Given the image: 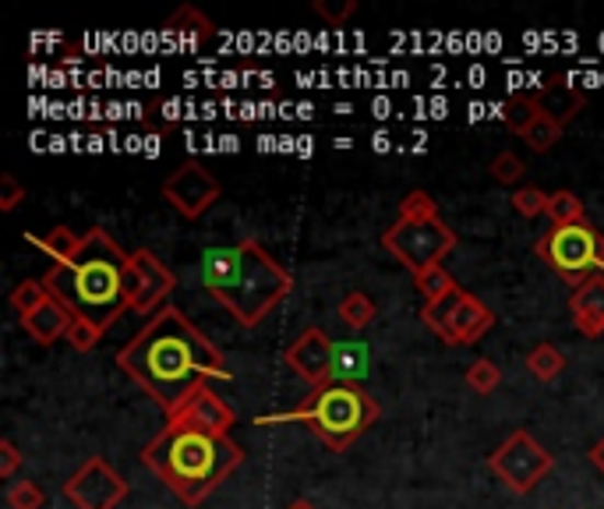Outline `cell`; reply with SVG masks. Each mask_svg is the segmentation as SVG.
<instances>
[{
    "label": "cell",
    "instance_id": "6da1fadb",
    "mask_svg": "<svg viewBox=\"0 0 604 509\" xmlns=\"http://www.w3.org/2000/svg\"><path fill=\"white\" fill-rule=\"evenodd\" d=\"M117 369L146 389L167 418L209 378L230 382L227 358L181 308H159L149 326L117 350Z\"/></svg>",
    "mask_w": 604,
    "mask_h": 509
},
{
    "label": "cell",
    "instance_id": "7a4b0ae2",
    "mask_svg": "<svg viewBox=\"0 0 604 509\" xmlns=\"http://www.w3.org/2000/svg\"><path fill=\"white\" fill-rule=\"evenodd\" d=\"M43 286L75 312L78 323L106 332L127 312V251L103 227H92L71 262L46 269Z\"/></svg>",
    "mask_w": 604,
    "mask_h": 509
},
{
    "label": "cell",
    "instance_id": "3957f363",
    "mask_svg": "<svg viewBox=\"0 0 604 509\" xmlns=\"http://www.w3.org/2000/svg\"><path fill=\"white\" fill-rule=\"evenodd\" d=\"M202 286L233 315L237 326L254 329L294 291V276L265 251L262 241L244 237L237 245L209 248L202 255Z\"/></svg>",
    "mask_w": 604,
    "mask_h": 509
},
{
    "label": "cell",
    "instance_id": "277c9868",
    "mask_svg": "<svg viewBox=\"0 0 604 509\" xmlns=\"http://www.w3.org/2000/svg\"><path fill=\"white\" fill-rule=\"evenodd\" d=\"M141 464L184 506H198L244 464V445L230 436H213L167 421L159 436L141 450Z\"/></svg>",
    "mask_w": 604,
    "mask_h": 509
},
{
    "label": "cell",
    "instance_id": "5b68a950",
    "mask_svg": "<svg viewBox=\"0 0 604 509\" xmlns=\"http://www.w3.org/2000/svg\"><path fill=\"white\" fill-rule=\"evenodd\" d=\"M378 418L381 407L375 404V396H368L361 386L329 382L322 389H311L294 410L262 414V418H254V425H305L332 453H346Z\"/></svg>",
    "mask_w": 604,
    "mask_h": 509
},
{
    "label": "cell",
    "instance_id": "8992f818",
    "mask_svg": "<svg viewBox=\"0 0 604 509\" xmlns=\"http://www.w3.org/2000/svg\"><path fill=\"white\" fill-rule=\"evenodd\" d=\"M534 255L540 262H548L555 273L577 291L580 283L591 276H601L604 269V237L591 227V223H569V227H551L545 237H537Z\"/></svg>",
    "mask_w": 604,
    "mask_h": 509
},
{
    "label": "cell",
    "instance_id": "52a82bcc",
    "mask_svg": "<svg viewBox=\"0 0 604 509\" xmlns=\"http://www.w3.org/2000/svg\"><path fill=\"white\" fill-rule=\"evenodd\" d=\"M456 241H459L456 230L445 227L442 216H428V219L396 216L392 227L381 234V248H386L403 269H410L413 276L432 265H442L445 255H453Z\"/></svg>",
    "mask_w": 604,
    "mask_h": 509
},
{
    "label": "cell",
    "instance_id": "ba28073f",
    "mask_svg": "<svg viewBox=\"0 0 604 509\" xmlns=\"http://www.w3.org/2000/svg\"><path fill=\"white\" fill-rule=\"evenodd\" d=\"M421 323L445 343L470 347L495 326V312H491L481 297H474L467 291H453L449 297L435 301V305H424Z\"/></svg>",
    "mask_w": 604,
    "mask_h": 509
},
{
    "label": "cell",
    "instance_id": "9c48e42d",
    "mask_svg": "<svg viewBox=\"0 0 604 509\" xmlns=\"http://www.w3.org/2000/svg\"><path fill=\"white\" fill-rule=\"evenodd\" d=\"M488 467L513 496H527V491H534L551 474L555 456L531 432L520 428V432L509 436L499 450L488 456Z\"/></svg>",
    "mask_w": 604,
    "mask_h": 509
},
{
    "label": "cell",
    "instance_id": "30bf717a",
    "mask_svg": "<svg viewBox=\"0 0 604 509\" xmlns=\"http://www.w3.org/2000/svg\"><path fill=\"white\" fill-rule=\"evenodd\" d=\"M64 496H68L75 509H117L127 499V482L103 456H89L86 464L64 482Z\"/></svg>",
    "mask_w": 604,
    "mask_h": 509
},
{
    "label": "cell",
    "instance_id": "8fae6325",
    "mask_svg": "<svg viewBox=\"0 0 604 509\" xmlns=\"http://www.w3.org/2000/svg\"><path fill=\"white\" fill-rule=\"evenodd\" d=\"M173 291H178V276L149 248L127 255V312L156 315Z\"/></svg>",
    "mask_w": 604,
    "mask_h": 509
},
{
    "label": "cell",
    "instance_id": "7c38bea8",
    "mask_svg": "<svg viewBox=\"0 0 604 509\" xmlns=\"http://www.w3.org/2000/svg\"><path fill=\"white\" fill-rule=\"evenodd\" d=\"M159 191H163V199H167L184 219H198V216H205V213H209L213 205L219 202V195H223L219 181H216L213 173L205 170L202 163H195V159H187V163H181L178 170H173Z\"/></svg>",
    "mask_w": 604,
    "mask_h": 509
},
{
    "label": "cell",
    "instance_id": "4fadbf2b",
    "mask_svg": "<svg viewBox=\"0 0 604 509\" xmlns=\"http://www.w3.org/2000/svg\"><path fill=\"white\" fill-rule=\"evenodd\" d=\"M332 343L337 340H329L322 329L311 326L305 329L300 337L286 347V369H294V375L300 382H308L311 389H322L332 382Z\"/></svg>",
    "mask_w": 604,
    "mask_h": 509
},
{
    "label": "cell",
    "instance_id": "5bb4252c",
    "mask_svg": "<svg viewBox=\"0 0 604 509\" xmlns=\"http://www.w3.org/2000/svg\"><path fill=\"white\" fill-rule=\"evenodd\" d=\"M167 421L184 425V428H198V432H213V436H230V428L237 425V414L216 389L202 386L198 393H191Z\"/></svg>",
    "mask_w": 604,
    "mask_h": 509
},
{
    "label": "cell",
    "instance_id": "9a60e30c",
    "mask_svg": "<svg viewBox=\"0 0 604 509\" xmlns=\"http://www.w3.org/2000/svg\"><path fill=\"white\" fill-rule=\"evenodd\" d=\"M22 329L29 332V340H36L39 347H50L57 340H68L71 329H75V312L64 305V301H57L54 294H46L39 305H32L29 312L19 315Z\"/></svg>",
    "mask_w": 604,
    "mask_h": 509
},
{
    "label": "cell",
    "instance_id": "2e32d148",
    "mask_svg": "<svg viewBox=\"0 0 604 509\" xmlns=\"http://www.w3.org/2000/svg\"><path fill=\"white\" fill-rule=\"evenodd\" d=\"M569 315L586 340L604 337V276H591L569 294Z\"/></svg>",
    "mask_w": 604,
    "mask_h": 509
},
{
    "label": "cell",
    "instance_id": "e0dca14e",
    "mask_svg": "<svg viewBox=\"0 0 604 509\" xmlns=\"http://www.w3.org/2000/svg\"><path fill=\"white\" fill-rule=\"evenodd\" d=\"M372 369V354L361 340H340L332 343V382L361 386V378Z\"/></svg>",
    "mask_w": 604,
    "mask_h": 509
},
{
    "label": "cell",
    "instance_id": "ac0fdd59",
    "mask_svg": "<svg viewBox=\"0 0 604 509\" xmlns=\"http://www.w3.org/2000/svg\"><path fill=\"white\" fill-rule=\"evenodd\" d=\"M25 241L32 248H39L46 259H54V265H64L75 259L78 248H82V234H75L71 227L57 223V227H50L46 234H25Z\"/></svg>",
    "mask_w": 604,
    "mask_h": 509
},
{
    "label": "cell",
    "instance_id": "d6986e66",
    "mask_svg": "<svg viewBox=\"0 0 604 509\" xmlns=\"http://www.w3.org/2000/svg\"><path fill=\"white\" fill-rule=\"evenodd\" d=\"M545 114V100L534 92H516V95H509V103L502 106V121L509 132H516L520 138L531 132V127L537 124V117Z\"/></svg>",
    "mask_w": 604,
    "mask_h": 509
},
{
    "label": "cell",
    "instance_id": "ffe728a7",
    "mask_svg": "<svg viewBox=\"0 0 604 509\" xmlns=\"http://www.w3.org/2000/svg\"><path fill=\"white\" fill-rule=\"evenodd\" d=\"M413 286L421 291L424 297V305H435V301L442 297H449L453 291H459V283L453 280V273L445 265H432V269H424V273L413 276Z\"/></svg>",
    "mask_w": 604,
    "mask_h": 509
},
{
    "label": "cell",
    "instance_id": "44dd1931",
    "mask_svg": "<svg viewBox=\"0 0 604 509\" xmlns=\"http://www.w3.org/2000/svg\"><path fill=\"white\" fill-rule=\"evenodd\" d=\"M566 369V354L555 343H537L531 354H527V372L537 378V382H551L559 378Z\"/></svg>",
    "mask_w": 604,
    "mask_h": 509
},
{
    "label": "cell",
    "instance_id": "7402d4cb",
    "mask_svg": "<svg viewBox=\"0 0 604 509\" xmlns=\"http://www.w3.org/2000/svg\"><path fill=\"white\" fill-rule=\"evenodd\" d=\"M375 315H378V305L375 301L364 294V291H350L343 301H340V318L350 326V329H368L375 323Z\"/></svg>",
    "mask_w": 604,
    "mask_h": 509
},
{
    "label": "cell",
    "instance_id": "603a6c76",
    "mask_svg": "<svg viewBox=\"0 0 604 509\" xmlns=\"http://www.w3.org/2000/svg\"><path fill=\"white\" fill-rule=\"evenodd\" d=\"M551 219V227H569V223H583L586 213H583V202L572 195V191H551V199H548V213Z\"/></svg>",
    "mask_w": 604,
    "mask_h": 509
},
{
    "label": "cell",
    "instance_id": "cb8c5ba5",
    "mask_svg": "<svg viewBox=\"0 0 604 509\" xmlns=\"http://www.w3.org/2000/svg\"><path fill=\"white\" fill-rule=\"evenodd\" d=\"M562 132H566V124L559 117H551L548 110H545V114L537 117V124L531 127V132L523 135V142H527L534 152H548V149H555V142L562 138Z\"/></svg>",
    "mask_w": 604,
    "mask_h": 509
},
{
    "label": "cell",
    "instance_id": "d4e9b609",
    "mask_svg": "<svg viewBox=\"0 0 604 509\" xmlns=\"http://www.w3.org/2000/svg\"><path fill=\"white\" fill-rule=\"evenodd\" d=\"M548 191H540L537 184H523L516 188L513 195H509V202H513V210L520 216H527V219H537V216H545L548 213Z\"/></svg>",
    "mask_w": 604,
    "mask_h": 509
},
{
    "label": "cell",
    "instance_id": "484cf974",
    "mask_svg": "<svg viewBox=\"0 0 604 509\" xmlns=\"http://www.w3.org/2000/svg\"><path fill=\"white\" fill-rule=\"evenodd\" d=\"M467 386H470L474 393H481V396L495 393V389L502 386V369H499L495 361H488V358L474 361L470 369H467Z\"/></svg>",
    "mask_w": 604,
    "mask_h": 509
},
{
    "label": "cell",
    "instance_id": "4316f807",
    "mask_svg": "<svg viewBox=\"0 0 604 509\" xmlns=\"http://www.w3.org/2000/svg\"><path fill=\"white\" fill-rule=\"evenodd\" d=\"M491 178H495L499 184H520L523 173H527V163L516 156V152H499L495 159H491Z\"/></svg>",
    "mask_w": 604,
    "mask_h": 509
},
{
    "label": "cell",
    "instance_id": "83f0119b",
    "mask_svg": "<svg viewBox=\"0 0 604 509\" xmlns=\"http://www.w3.org/2000/svg\"><path fill=\"white\" fill-rule=\"evenodd\" d=\"M46 496H43V488L36 482H14L8 488V506L11 509H43Z\"/></svg>",
    "mask_w": 604,
    "mask_h": 509
},
{
    "label": "cell",
    "instance_id": "f1b7e54d",
    "mask_svg": "<svg viewBox=\"0 0 604 509\" xmlns=\"http://www.w3.org/2000/svg\"><path fill=\"white\" fill-rule=\"evenodd\" d=\"M428 216H438V205L428 191H410L400 202V219H428Z\"/></svg>",
    "mask_w": 604,
    "mask_h": 509
},
{
    "label": "cell",
    "instance_id": "f546056e",
    "mask_svg": "<svg viewBox=\"0 0 604 509\" xmlns=\"http://www.w3.org/2000/svg\"><path fill=\"white\" fill-rule=\"evenodd\" d=\"M46 294H50V291L43 286V280H22V283L11 291V308L22 315V312H29L32 305H39V301H43Z\"/></svg>",
    "mask_w": 604,
    "mask_h": 509
},
{
    "label": "cell",
    "instance_id": "4dcf8cb0",
    "mask_svg": "<svg viewBox=\"0 0 604 509\" xmlns=\"http://www.w3.org/2000/svg\"><path fill=\"white\" fill-rule=\"evenodd\" d=\"M354 11H357V0H343V4H326V0H318V4H315V14H318V19H326L332 29L343 25Z\"/></svg>",
    "mask_w": 604,
    "mask_h": 509
},
{
    "label": "cell",
    "instance_id": "1f68e13d",
    "mask_svg": "<svg viewBox=\"0 0 604 509\" xmlns=\"http://www.w3.org/2000/svg\"><path fill=\"white\" fill-rule=\"evenodd\" d=\"M22 199H25V188L14 181L11 173H4V178H0V213H11Z\"/></svg>",
    "mask_w": 604,
    "mask_h": 509
},
{
    "label": "cell",
    "instance_id": "d6a6232c",
    "mask_svg": "<svg viewBox=\"0 0 604 509\" xmlns=\"http://www.w3.org/2000/svg\"><path fill=\"white\" fill-rule=\"evenodd\" d=\"M22 467V453L11 439H0V477H14V471Z\"/></svg>",
    "mask_w": 604,
    "mask_h": 509
},
{
    "label": "cell",
    "instance_id": "836d02e7",
    "mask_svg": "<svg viewBox=\"0 0 604 509\" xmlns=\"http://www.w3.org/2000/svg\"><path fill=\"white\" fill-rule=\"evenodd\" d=\"M68 340H71V347H75V350H92L95 343L103 340V332H95L89 323H75V329H71V337H68Z\"/></svg>",
    "mask_w": 604,
    "mask_h": 509
},
{
    "label": "cell",
    "instance_id": "e575fe53",
    "mask_svg": "<svg viewBox=\"0 0 604 509\" xmlns=\"http://www.w3.org/2000/svg\"><path fill=\"white\" fill-rule=\"evenodd\" d=\"M586 460H591V464L604 474V439H597V442L591 445V453H586Z\"/></svg>",
    "mask_w": 604,
    "mask_h": 509
},
{
    "label": "cell",
    "instance_id": "d590c367",
    "mask_svg": "<svg viewBox=\"0 0 604 509\" xmlns=\"http://www.w3.org/2000/svg\"><path fill=\"white\" fill-rule=\"evenodd\" d=\"M286 509H315V502H311V499H294Z\"/></svg>",
    "mask_w": 604,
    "mask_h": 509
},
{
    "label": "cell",
    "instance_id": "8d00e7d4",
    "mask_svg": "<svg viewBox=\"0 0 604 509\" xmlns=\"http://www.w3.org/2000/svg\"><path fill=\"white\" fill-rule=\"evenodd\" d=\"M601 276H604V269H601Z\"/></svg>",
    "mask_w": 604,
    "mask_h": 509
}]
</instances>
